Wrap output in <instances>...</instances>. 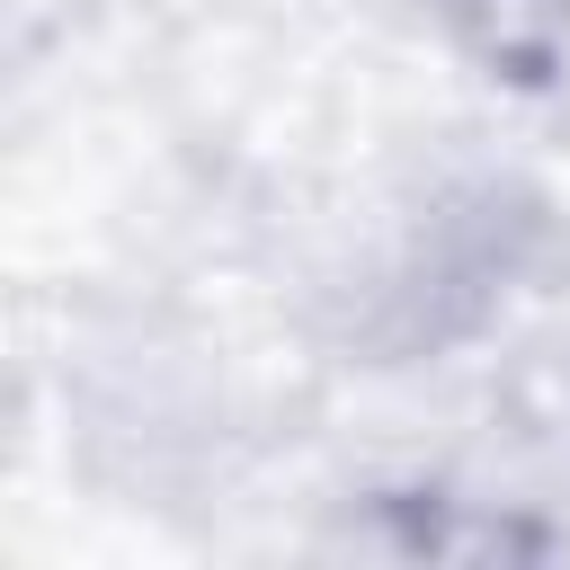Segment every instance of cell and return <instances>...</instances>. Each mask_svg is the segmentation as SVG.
Returning a JSON list of instances; mask_svg holds the SVG:
<instances>
[{
	"mask_svg": "<svg viewBox=\"0 0 570 570\" xmlns=\"http://www.w3.org/2000/svg\"><path fill=\"white\" fill-rule=\"evenodd\" d=\"M445 18L508 80H552V62L570 45V0H445Z\"/></svg>",
	"mask_w": 570,
	"mask_h": 570,
	"instance_id": "obj_1",
	"label": "cell"
}]
</instances>
